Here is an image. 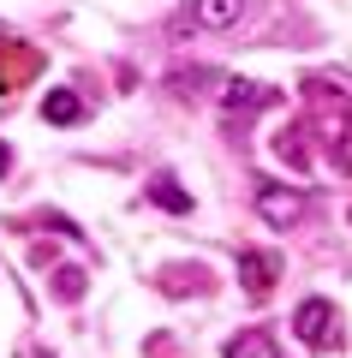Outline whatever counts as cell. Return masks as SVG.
I'll return each mask as SVG.
<instances>
[{"label": "cell", "instance_id": "cell-1", "mask_svg": "<svg viewBox=\"0 0 352 358\" xmlns=\"http://www.w3.org/2000/svg\"><path fill=\"white\" fill-rule=\"evenodd\" d=\"M293 329H299V341L311 346V352L340 346V322H335V305H328V299H304L299 317H293Z\"/></svg>", "mask_w": 352, "mask_h": 358}, {"label": "cell", "instance_id": "cell-2", "mask_svg": "<svg viewBox=\"0 0 352 358\" xmlns=\"http://www.w3.org/2000/svg\"><path fill=\"white\" fill-rule=\"evenodd\" d=\"M257 215H263L269 227H293V221L304 215V197L281 192V185H263V192H257Z\"/></svg>", "mask_w": 352, "mask_h": 358}, {"label": "cell", "instance_id": "cell-3", "mask_svg": "<svg viewBox=\"0 0 352 358\" xmlns=\"http://www.w3.org/2000/svg\"><path fill=\"white\" fill-rule=\"evenodd\" d=\"M275 257H269V251H239V281H245V293H251V299H263L269 293V287H275Z\"/></svg>", "mask_w": 352, "mask_h": 358}, {"label": "cell", "instance_id": "cell-4", "mask_svg": "<svg viewBox=\"0 0 352 358\" xmlns=\"http://www.w3.org/2000/svg\"><path fill=\"white\" fill-rule=\"evenodd\" d=\"M239 13H245V0H197V6H191V18H197L203 30H227V24H239Z\"/></svg>", "mask_w": 352, "mask_h": 358}, {"label": "cell", "instance_id": "cell-5", "mask_svg": "<svg viewBox=\"0 0 352 358\" xmlns=\"http://www.w3.org/2000/svg\"><path fill=\"white\" fill-rule=\"evenodd\" d=\"M221 102H227V114H239V108H269V102H275V90L245 84V78H239V84H227V90H221Z\"/></svg>", "mask_w": 352, "mask_h": 358}, {"label": "cell", "instance_id": "cell-6", "mask_svg": "<svg viewBox=\"0 0 352 358\" xmlns=\"http://www.w3.org/2000/svg\"><path fill=\"white\" fill-rule=\"evenodd\" d=\"M78 114H84V102H78L72 90H48L42 96V120H54V126H72Z\"/></svg>", "mask_w": 352, "mask_h": 358}, {"label": "cell", "instance_id": "cell-7", "mask_svg": "<svg viewBox=\"0 0 352 358\" xmlns=\"http://www.w3.org/2000/svg\"><path fill=\"white\" fill-rule=\"evenodd\" d=\"M150 197H155L162 209H174V215H191V192H179L167 173H155V179H150Z\"/></svg>", "mask_w": 352, "mask_h": 358}, {"label": "cell", "instance_id": "cell-8", "mask_svg": "<svg viewBox=\"0 0 352 358\" xmlns=\"http://www.w3.org/2000/svg\"><path fill=\"white\" fill-rule=\"evenodd\" d=\"M227 358H281V352H275V334L251 329V334H239V341L227 346Z\"/></svg>", "mask_w": 352, "mask_h": 358}, {"label": "cell", "instance_id": "cell-9", "mask_svg": "<svg viewBox=\"0 0 352 358\" xmlns=\"http://www.w3.org/2000/svg\"><path fill=\"white\" fill-rule=\"evenodd\" d=\"M30 66H36V54H24V60H13V66L0 60V90H18V84H24V72H30Z\"/></svg>", "mask_w": 352, "mask_h": 358}, {"label": "cell", "instance_id": "cell-10", "mask_svg": "<svg viewBox=\"0 0 352 358\" xmlns=\"http://www.w3.org/2000/svg\"><path fill=\"white\" fill-rule=\"evenodd\" d=\"M6 167H13V150H6V143H0V173H6Z\"/></svg>", "mask_w": 352, "mask_h": 358}]
</instances>
